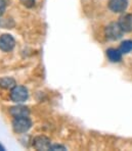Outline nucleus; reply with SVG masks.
Returning a JSON list of instances; mask_svg holds the SVG:
<instances>
[{
  "label": "nucleus",
  "instance_id": "nucleus-5",
  "mask_svg": "<svg viewBox=\"0 0 132 151\" xmlns=\"http://www.w3.org/2000/svg\"><path fill=\"white\" fill-rule=\"evenodd\" d=\"M128 0H110L109 7L114 12H123L126 10Z\"/></svg>",
  "mask_w": 132,
  "mask_h": 151
},
{
  "label": "nucleus",
  "instance_id": "nucleus-15",
  "mask_svg": "<svg viewBox=\"0 0 132 151\" xmlns=\"http://www.w3.org/2000/svg\"><path fill=\"white\" fill-rule=\"evenodd\" d=\"M1 150H4V147L1 145V144H0V151H1Z\"/></svg>",
  "mask_w": 132,
  "mask_h": 151
},
{
  "label": "nucleus",
  "instance_id": "nucleus-13",
  "mask_svg": "<svg viewBox=\"0 0 132 151\" xmlns=\"http://www.w3.org/2000/svg\"><path fill=\"white\" fill-rule=\"evenodd\" d=\"M6 9V2L5 0H0V15H2Z\"/></svg>",
  "mask_w": 132,
  "mask_h": 151
},
{
  "label": "nucleus",
  "instance_id": "nucleus-3",
  "mask_svg": "<svg viewBox=\"0 0 132 151\" xmlns=\"http://www.w3.org/2000/svg\"><path fill=\"white\" fill-rule=\"evenodd\" d=\"M123 30L118 23H112L106 28V36L110 40H118L123 36Z\"/></svg>",
  "mask_w": 132,
  "mask_h": 151
},
{
  "label": "nucleus",
  "instance_id": "nucleus-10",
  "mask_svg": "<svg viewBox=\"0 0 132 151\" xmlns=\"http://www.w3.org/2000/svg\"><path fill=\"white\" fill-rule=\"evenodd\" d=\"M15 86H17L15 81L12 78L9 77H4L0 79V88L3 89H12Z\"/></svg>",
  "mask_w": 132,
  "mask_h": 151
},
{
  "label": "nucleus",
  "instance_id": "nucleus-11",
  "mask_svg": "<svg viewBox=\"0 0 132 151\" xmlns=\"http://www.w3.org/2000/svg\"><path fill=\"white\" fill-rule=\"evenodd\" d=\"M120 51L122 53H129L132 50V41L131 40H126V41H123L120 45Z\"/></svg>",
  "mask_w": 132,
  "mask_h": 151
},
{
  "label": "nucleus",
  "instance_id": "nucleus-4",
  "mask_svg": "<svg viewBox=\"0 0 132 151\" xmlns=\"http://www.w3.org/2000/svg\"><path fill=\"white\" fill-rule=\"evenodd\" d=\"M15 41L12 35L4 34L0 36V49L3 51H10L13 49Z\"/></svg>",
  "mask_w": 132,
  "mask_h": 151
},
{
  "label": "nucleus",
  "instance_id": "nucleus-8",
  "mask_svg": "<svg viewBox=\"0 0 132 151\" xmlns=\"http://www.w3.org/2000/svg\"><path fill=\"white\" fill-rule=\"evenodd\" d=\"M9 112L13 117L29 116V114H30V110H29V108L26 107V106H24V105L13 106V107H12L9 109Z\"/></svg>",
  "mask_w": 132,
  "mask_h": 151
},
{
  "label": "nucleus",
  "instance_id": "nucleus-7",
  "mask_svg": "<svg viewBox=\"0 0 132 151\" xmlns=\"http://www.w3.org/2000/svg\"><path fill=\"white\" fill-rule=\"evenodd\" d=\"M118 24L120 25L123 32H131L132 31V15L124 14L119 19Z\"/></svg>",
  "mask_w": 132,
  "mask_h": 151
},
{
  "label": "nucleus",
  "instance_id": "nucleus-1",
  "mask_svg": "<svg viewBox=\"0 0 132 151\" xmlns=\"http://www.w3.org/2000/svg\"><path fill=\"white\" fill-rule=\"evenodd\" d=\"M28 89L24 86H15L10 91V99L15 103H22L28 99Z\"/></svg>",
  "mask_w": 132,
  "mask_h": 151
},
{
  "label": "nucleus",
  "instance_id": "nucleus-14",
  "mask_svg": "<svg viewBox=\"0 0 132 151\" xmlns=\"http://www.w3.org/2000/svg\"><path fill=\"white\" fill-rule=\"evenodd\" d=\"M49 150H67L66 147L62 145H51L50 148H49Z\"/></svg>",
  "mask_w": 132,
  "mask_h": 151
},
{
  "label": "nucleus",
  "instance_id": "nucleus-6",
  "mask_svg": "<svg viewBox=\"0 0 132 151\" xmlns=\"http://www.w3.org/2000/svg\"><path fill=\"white\" fill-rule=\"evenodd\" d=\"M33 146L37 150H49L51 144L50 140L45 136H39L36 137L33 141Z\"/></svg>",
  "mask_w": 132,
  "mask_h": 151
},
{
  "label": "nucleus",
  "instance_id": "nucleus-12",
  "mask_svg": "<svg viewBox=\"0 0 132 151\" xmlns=\"http://www.w3.org/2000/svg\"><path fill=\"white\" fill-rule=\"evenodd\" d=\"M21 2L26 7H32L35 4V0H21Z\"/></svg>",
  "mask_w": 132,
  "mask_h": 151
},
{
  "label": "nucleus",
  "instance_id": "nucleus-9",
  "mask_svg": "<svg viewBox=\"0 0 132 151\" xmlns=\"http://www.w3.org/2000/svg\"><path fill=\"white\" fill-rule=\"evenodd\" d=\"M107 56L112 63H119L122 59V52L120 49H115V48H110L107 50Z\"/></svg>",
  "mask_w": 132,
  "mask_h": 151
},
{
  "label": "nucleus",
  "instance_id": "nucleus-2",
  "mask_svg": "<svg viewBox=\"0 0 132 151\" xmlns=\"http://www.w3.org/2000/svg\"><path fill=\"white\" fill-rule=\"evenodd\" d=\"M32 126V122L28 116L15 117L12 122V129L15 133H26Z\"/></svg>",
  "mask_w": 132,
  "mask_h": 151
}]
</instances>
